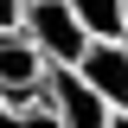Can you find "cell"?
<instances>
[{"label":"cell","instance_id":"6da1fadb","mask_svg":"<svg viewBox=\"0 0 128 128\" xmlns=\"http://www.w3.org/2000/svg\"><path fill=\"white\" fill-rule=\"evenodd\" d=\"M19 32H26L32 45L45 51V64H51V70H70V64L83 58V45H90V32L77 26L70 0H26V19H19Z\"/></svg>","mask_w":128,"mask_h":128},{"label":"cell","instance_id":"7a4b0ae2","mask_svg":"<svg viewBox=\"0 0 128 128\" xmlns=\"http://www.w3.org/2000/svg\"><path fill=\"white\" fill-rule=\"evenodd\" d=\"M45 77H51L45 51L32 45L26 32H0V96L6 102H32V109H51L45 102Z\"/></svg>","mask_w":128,"mask_h":128},{"label":"cell","instance_id":"3957f363","mask_svg":"<svg viewBox=\"0 0 128 128\" xmlns=\"http://www.w3.org/2000/svg\"><path fill=\"white\" fill-rule=\"evenodd\" d=\"M70 70H77L109 109H128V38H90Z\"/></svg>","mask_w":128,"mask_h":128},{"label":"cell","instance_id":"277c9868","mask_svg":"<svg viewBox=\"0 0 128 128\" xmlns=\"http://www.w3.org/2000/svg\"><path fill=\"white\" fill-rule=\"evenodd\" d=\"M45 102H51V115H58V128H109V115H115L77 70H51L45 77Z\"/></svg>","mask_w":128,"mask_h":128},{"label":"cell","instance_id":"5b68a950","mask_svg":"<svg viewBox=\"0 0 128 128\" xmlns=\"http://www.w3.org/2000/svg\"><path fill=\"white\" fill-rule=\"evenodd\" d=\"M70 13L90 38H128V0H70Z\"/></svg>","mask_w":128,"mask_h":128},{"label":"cell","instance_id":"8992f818","mask_svg":"<svg viewBox=\"0 0 128 128\" xmlns=\"http://www.w3.org/2000/svg\"><path fill=\"white\" fill-rule=\"evenodd\" d=\"M0 128H58L51 109H32V102H6L0 96Z\"/></svg>","mask_w":128,"mask_h":128},{"label":"cell","instance_id":"52a82bcc","mask_svg":"<svg viewBox=\"0 0 128 128\" xmlns=\"http://www.w3.org/2000/svg\"><path fill=\"white\" fill-rule=\"evenodd\" d=\"M19 19H26V0H0V32H19Z\"/></svg>","mask_w":128,"mask_h":128},{"label":"cell","instance_id":"ba28073f","mask_svg":"<svg viewBox=\"0 0 128 128\" xmlns=\"http://www.w3.org/2000/svg\"><path fill=\"white\" fill-rule=\"evenodd\" d=\"M109 128H128V109H115V115H109Z\"/></svg>","mask_w":128,"mask_h":128}]
</instances>
